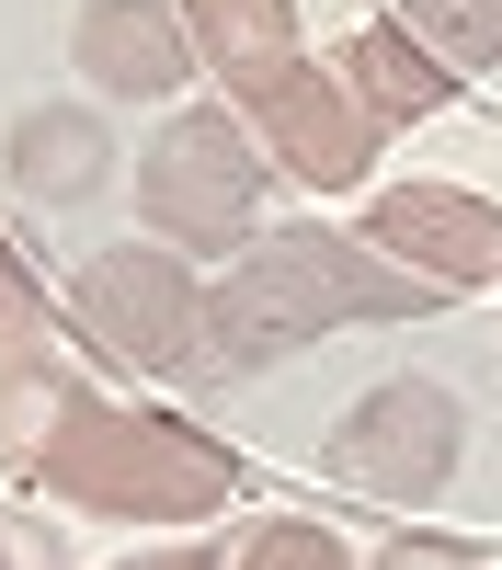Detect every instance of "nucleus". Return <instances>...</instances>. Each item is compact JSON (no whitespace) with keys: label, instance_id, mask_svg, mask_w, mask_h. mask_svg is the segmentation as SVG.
Wrapping results in <instances>:
<instances>
[{"label":"nucleus","instance_id":"nucleus-15","mask_svg":"<svg viewBox=\"0 0 502 570\" xmlns=\"http://www.w3.org/2000/svg\"><path fill=\"white\" fill-rule=\"evenodd\" d=\"M228 570H365L332 525H308V513H274V525H252L240 537V559H228Z\"/></svg>","mask_w":502,"mask_h":570},{"label":"nucleus","instance_id":"nucleus-18","mask_svg":"<svg viewBox=\"0 0 502 570\" xmlns=\"http://www.w3.org/2000/svg\"><path fill=\"white\" fill-rule=\"evenodd\" d=\"M115 570H228L217 548H137V559H115Z\"/></svg>","mask_w":502,"mask_h":570},{"label":"nucleus","instance_id":"nucleus-9","mask_svg":"<svg viewBox=\"0 0 502 570\" xmlns=\"http://www.w3.org/2000/svg\"><path fill=\"white\" fill-rule=\"evenodd\" d=\"M332 80L365 104V126L377 137H400V126H434L445 104H456V69L434 58L411 23H354L343 46H332Z\"/></svg>","mask_w":502,"mask_h":570},{"label":"nucleus","instance_id":"nucleus-14","mask_svg":"<svg viewBox=\"0 0 502 570\" xmlns=\"http://www.w3.org/2000/svg\"><path fill=\"white\" fill-rule=\"evenodd\" d=\"M400 23L434 46V58L456 69V80H480V69H502V0H400Z\"/></svg>","mask_w":502,"mask_h":570},{"label":"nucleus","instance_id":"nucleus-8","mask_svg":"<svg viewBox=\"0 0 502 570\" xmlns=\"http://www.w3.org/2000/svg\"><path fill=\"white\" fill-rule=\"evenodd\" d=\"M69 69L104 91V104H171V91L195 80L183 0H80V23H69Z\"/></svg>","mask_w":502,"mask_h":570},{"label":"nucleus","instance_id":"nucleus-16","mask_svg":"<svg viewBox=\"0 0 502 570\" xmlns=\"http://www.w3.org/2000/svg\"><path fill=\"white\" fill-rule=\"evenodd\" d=\"M365 570H502L491 548H456V537H388Z\"/></svg>","mask_w":502,"mask_h":570},{"label":"nucleus","instance_id":"nucleus-4","mask_svg":"<svg viewBox=\"0 0 502 570\" xmlns=\"http://www.w3.org/2000/svg\"><path fill=\"white\" fill-rule=\"evenodd\" d=\"M263 183H274V160L240 104H183L137 149V217L171 252H240L263 228Z\"/></svg>","mask_w":502,"mask_h":570},{"label":"nucleus","instance_id":"nucleus-3","mask_svg":"<svg viewBox=\"0 0 502 570\" xmlns=\"http://www.w3.org/2000/svg\"><path fill=\"white\" fill-rule=\"evenodd\" d=\"M69 343L115 376H206V274L171 240H104L69 274Z\"/></svg>","mask_w":502,"mask_h":570},{"label":"nucleus","instance_id":"nucleus-17","mask_svg":"<svg viewBox=\"0 0 502 570\" xmlns=\"http://www.w3.org/2000/svg\"><path fill=\"white\" fill-rule=\"evenodd\" d=\"M0 570H58V525H35V513H0Z\"/></svg>","mask_w":502,"mask_h":570},{"label":"nucleus","instance_id":"nucleus-7","mask_svg":"<svg viewBox=\"0 0 502 570\" xmlns=\"http://www.w3.org/2000/svg\"><path fill=\"white\" fill-rule=\"evenodd\" d=\"M240 115L263 137L274 171H297L308 195H365V171H377V126H365V104L332 80V69H274L263 91H240Z\"/></svg>","mask_w":502,"mask_h":570},{"label":"nucleus","instance_id":"nucleus-10","mask_svg":"<svg viewBox=\"0 0 502 570\" xmlns=\"http://www.w3.org/2000/svg\"><path fill=\"white\" fill-rule=\"evenodd\" d=\"M104 171H115L104 104H35V115H12V183H23L35 206H80V195H104Z\"/></svg>","mask_w":502,"mask_h":570},{"label":"nucleus","instance_id":"nucleus-6","mask_svg":"<svg viewBox=\"0 0 502 570\" xmlns=\"http://www.w3.org/2000/svg\"><path fill=\"white\" fill-rule=\"evenodd\" d=\"M365 240H377L400 274H423V285H445V297H480V285H502V206L491 195H469V183H377L365 195Z\"/></svg>","mask_w":502,"mask_h":570},{"label":"nucleus","instance_id":"nucleus-5","mask_svg":"<svg viewBox=\"0 0 502 570\" xmlns=\"http://www.w3.org/2000/svg\"><path fill=\"white\" fill-rule=\"evenodd\" d=\"M456 456H469V411L434 376H377L343 422H332V480L377 513H423L456 491Z\"/></svg>","mask_w":502,"mask_h":570},{"label":"nucleus","instance_id":"nucleus-11","mask_svg":"<svg viewBox=\"0 0 502 570\" xmlns=\"http://www.w3.org/2000/svg\"><path fill=\"white\" fill-rule=\"evenodd\" d=\"M183 35H195L206 80H228V104L308 58L297 46V0H183Z\"/></svg>","mask_w":502,"mask_h":570},{"label":"nucleus","instance_id":"nucleus-2","mask_svg":"<svg viewBox=\"0 0 502 570\" xmlns=\"http://www.w3.org/2000/svg\"><path fill=\"white\" fill-rule=\"evenodd\" d=\"M35 491L91 513V525H206V513L240 502V456H228L206 422H183V411L91 389L69 411V434L35 456Z\"/></svg>","mask_w":502,"mask_h":570},{"label":"nucleus","instance_id":"nucleus-13","mask_svg":"<svg viewBox=\"0 0 502 570\" xmlns=\"http://www.w3.org/2000/svg\"><path fill=\"white\" fill-rule=\"evenodd\" d=\"M58 331H69V297H46V274L12 252V228H0V365L58 354Z\"/></svg>","mask_w":502,"mask_h":570},{"label":"nucleus","instance_id":"nucleus-12","mask_svg":"<svg viewBox=\"0 0 502 570\" xmlns=\"http://www.w3.org/2000/svg\"><path fill=\"white\" fill-rule=\"evenodd\" d=\"M91 389L58 365V354H35V365H0V468L12 480H35V456L69 434V411H80Z\"/></svg>","mask_w":502,"mask_h":570},{"label":"nucleus","instance_id":"nucleus-1","mask_svg":"<svg viewBox=\"0 0 502 570\" xmlns=\"http://www.w3.org/2000/svg\"><path fill=\"white\" fill-rule=\"evenodd\" d=\"M423 308H445V285L400 274L365 228H252L240 263L206 285V365H274L343 320H423Z\"/></svg>","mask_w":502,"mask_h":570}]
</instances>
